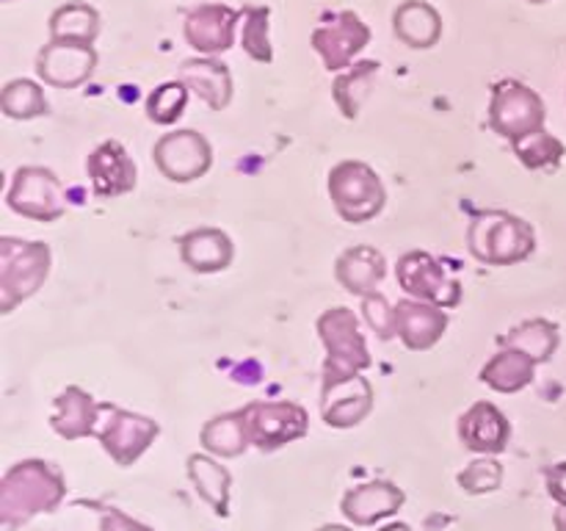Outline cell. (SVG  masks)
I'll return each instance as SVG.
<instances>
[{
	"mask_svg": "<svg viewBox=\"0 0 566 531\" xmlns=\"http://www.w3.org/2000/svg\"><path fill=\"white\" fill-rule=\"evenodd\" d=\"M512 147H514V155L520 158V164H523L525 169H534V171L556 169L566 155L562 138H556L547 131L531 133V136L514 142Z\"/></svg>",
	"mask_w": 566,
	"mask_h": 531,
	"instance_id": "cell-32",
	"label": "cell"
},
{
	"mask_svg": "<svg viewBox=\"0 0 566 531\" xmlns=\"http://www.w3.org/2000/svg\"><path fill=\"white\" fill-rule=\"evenodd\" d=\"M379 531H412V529H409L407 523H390V525H385V529H379Z\"/></svg>",
	"mask_w": 566,
	"mask_h": 531,
	"instance_id": "cell-40",
	"label": "cell"
},
{
	"mask_svg": "<svg viewBox=\"0 0 566 531\" xmlns=\"http://www.w3.org/2000/svg\"><path fill=\"white\" fill-rule=\"evenodd\" d=\"M6 202L14 214L33 221H55L66 210V194L59 177L44 166H20L11 177Z\"/></svg>",
	"mask_w": 566,
	"mask_h": 531,
	"instance_id": "cell-8",
	"label": "cell"
},
{
	"mask_svg": "<svg viewBox=\"0 0 566 531\" xmlns=\"http://www.w3.org/2000/svg\"><path fill=\"white\" fill-rule=\"evenodd\" d=\"M97 418L99 404L94 402L92 393L72 385L55 396L50 426H53L55 435H61L64 440H81V437H88L97 431Z\"/></svg>",
	"mask_w": 566,
	"mask_h": 531,
	"instance_id": "cell-21",
	"label": "cell"
},
{
	"mask_svg": "<svg viewBox=\"0 0 566 531\" xmlns=\"http://www.w3.org/2000/svg\"><path fill=\"white\" fill-rule=\"evenodd\" d=\"M318 531H352V529H348V525H335V523H329V525H321Z\"/></svg>",
	"mask_w": 566,
	"mask_h": 531,
	"instance_id": "cell-41",
	"label": "cell"
},
{
	"mask_svg": "<svg viewBox=\"0 0 566 531\" xmlns=\"http://www.w3.org/2000/svg\"><path fill=\"white\" fill-rule=\"evenodd\" d=\"M180 258L197 274H216L224 271L235 258L232 238L216 227H199L180 238Z\"/></svg>",
	"mask_w": 566,
	"mask_h": 531,
	"instance_id": "cell-20",
	"label": "cell"
},
{
	"mask_svg": "<svg viewBox=\"0 0 566 531\" xmlns=\"http://www.w3.org/2000/svg\"><path fill=\"white\" fill-rule=\"evenodd\" d=\"M243 17V33H241V44L254 61L260 64H269L274 59V50H271V39H269V17L271 11L265 6H249V9L241 11Z\"/></svg>",
	"mask_w": 566,
	"mask_h": 531,
	"instance_id": "cell-34",
	"label": "cell"
},
{
	"mask_svg": "<svg viewBox=\"0 0 566 531\" xmlns=\"http://www.w3.org/2000/svg\"><path fill=\"white\" fill-rule=\"evenodd\" d=\"M180 81L213 111H221L232 100V75L221 61L191 59L182 64Z\"/></svg>",
	"mask_w": 566,
	"mask_h": 531,
	"instance_id": "cell-23",
	"label": "cell"
},
{
	"mask_svg": "<svg viewBox=\"0 0 566 531\" xmlns=\"http://www.w3.org/2000/svg\"><path fill=\"white\" fill-rule=\"evenodd\" d=\"M99 531H153L149 525L138 523V520H133L130 514H125L122 509H103V514H99Z\"/></svg>",
	"mask_w": 566,
	"mask_h": 531,
	"instance_id": "cell-37",
	"label": "cell"
},
{
	"mask_svg": "<svg viewBox=\"0 0 566 531\" xmlns=\"http://www.w3.org/2000/svg\"><path fill=\"white\" fill-rule=\"evenodd\" d=\"M387 274V260L385 254L379 252L376 247H352L337 258L335 263V277L348 293L354 296H370L376 293V285L385 280Z\"/></svg>",
	"mask_w": 566,
	"mask_h": 531,
	"instance_id": "cell-22",
	"label": "cell"
},
{
	"mask_svg": "<svg viewBox=\"0 0 566 531\" xmlns=\"http://www.w3.org/2000/svg\"><path fill=\"white\" fill-rule=\"evenodd\" d=\"M66 496V481L44 459H22L0 479V529L14 531L42 512H53Z\"/></svg>",
	"mask_w": 566,
	"mask_h": 531,
	"instance_id": "cell-1",
	"label": "cell"
},
{
	"mask_svg": "<svg viewBox=\"0 0 566 531\" xmlns=\"http://www.w3.org/2000/svg\"><path fill=\"white\" fill-rule=\"evenodd\" d=\"M370 42V28L365 25L363 17L354 11H337V14L326 17L324 25L313 31V48L324 59L326 70H348L354 66V55L363 53Z\"/></svg>",
	"mask_w": 566,
	"mask_h": 531,
	"instance_id": "cell-12",
	"label": "cell"
},
{
	"mask_svg": "<svg viewBox=\"0 0 566 531\" xmlns=\"http://www.w3.org/2000/svg\"><path fill=\"white\" fill-rule=\"evenodd\" d=\"M503 481V465L492 457H481L470 462L468 468L459 473V487L470 496H484V492H495Z\"/></svg>",
	"mask_w": 566,
	"mask_h": 531,
	"instance_id": "cell-35",
	"label": "cell"
},
{
	"mask_svg": "<svg viewBox=\"0 0 566 531\" xmlns=\"http://www.w3.org/2000/svg\"><path fill=\"white\" fill-rule=\"evenodd\" d=\"M329 197L337 216L348 225L376 219L387 202L385 183L363 160H343L329 171Z\"/></svg>",
	"mask_w": 566,
	"mask_h": 531,
	"instance_id": "cell-4",
	"label": "cell"
},
{
	"mask_svg": "<svg viewBox=\"0 0 566 531\" xmlns=\"http://www.w3.org/2000/svg\"><path fill=\"white\" fill-rule=\"evenodd\" d=\"M534 374L536 363L528 354H523L520 348L503 346L501 352L481 368L479 379L497 393H520L523 387H528L531 382H534Z\"/></svg>",
	"mask_w": 566,
	"mask_h": 531,
	"instance_id": "cell-26",
	"label": "cell"
},
{
	"mask_svg": "<svg viewBox=\"0 0 566 531\" xmlns=\"http://www.w3.org/2000/svg\"><path fill=\"white\" fill-rule=\"evenodd\" d=\"M398 285L409 293V299L437 304L448 310L462 302V285L457 277L429 252H407L396 266Z\"/></svg>",
	"mask_w": 566,
	"mask_h": 531,
	"instance_id": "cell-9",
	"label": "cell"
},
{
	"mask_svg": "<svg viewBox=\"0 0 566 531\" xmlns=\"http://www.w3.org/2000/svg\"><path fill=\"white\" fill-rule=\"evenodd\" d=\"M407 496L392 481H368L343 496L340 512L354 525H374L379 520L392 518L403 507Z\"/></svg>",
	"mask_w": 566,
	"mask_h": 531,
	"instance_id": "cell-19",
	"label": "cell"
},
{
	"mask_svg": "<svg viewBox=\"0 0 566 531\" xmlns=\"http://www.w3.org/2000/svg\"><path fill=\"white\" fill-rule=\"evenodd\" d=\"M50 247L42 241L0 238V313H11L42 288L50 274Z\"/></svg>",
	"mask_w": 566,
	"mask_h": 531,
	"instance_id": "cell-3",
	"label": "cell"
},
{
	"mask_svg": "<svg viewBox=\"0 0 566 531\" xmlns=\"http://www.w3.org/2000/svg\"><path fill=\"white\" fill-rule=\"evenodd\" d=\"M99 33V14L86 3H66L50 14V42L94 44Z\"/></svg>",
	"mask_w": 566,
	"mask_h": 531,
	"instance_id": "cell-28",
	"label": "cell"
},
{
	"mask_svg": "<svg viewBox=\"0 0 566 531\" xmlns=\"http://www.w3.org/2000/svg\"><path fill=\"white\" fill-rule=\"evenodd\" d=\"M468 247L481 263L514 266L534 254L536 236L534 227L520 216L490 210V214H479L470 221Z\"/></svg>",
	"mask_w": 566,
	"mask_h": 531,
	"instance_id": "cell-2",
	"label": "cell"
},
{
	"mask_svg": "<svg viewBox=\"0 0 566 531\" xmlns=\"http://www.w3.org/2000/svg\"><path fill=\"white\" fill-rule=\"evenodd\" d=\"M188 92H191V88L182 81L160 83V86L147 97L149 122H155V125H175L182 116V111H186Z\"/></svg>",
	"mask_w": 566,
	"mask_h": 531,
	"instance_id": "cell-33",
	"label": "cell"
},
{
	"mask_svg": "<svg viewBox=\"0 0 566 531\" xmlns=\"http://www.w3.org/2000/svg\"><path fill=\"white\" fill-rule=\"evenodd\" d=\"M0 108L9 119H36V116L48 114V97L39 83L17 77V81L6 83L3 94H0Z\"/></svg>",
	"mask_w": 566,
	"mask_h": 531,
	"instance_id": "cell-31",
	"label": "cell"
},
{
	"mask_svg": "<svg viewBox=\"0 0 566 531\" xmlns=\"http://www.w3.org/2000/svg\"><path fill=\"white\" fill-rule=\"evenodd\" d=\"M376 75H379V64L376 61H359V64H354L352 70H346L337 77L335 86H332V94H335L337 108L343 111L346 119H357L365 97L374 88Z\"/></svg>",
	"mask_w": 566,
	"mask_h": 531,
	"instance_id": "cell-30",
	"label": "cell"
},
{
	"mask_svg": "<svg viewBox=\"0 0 566 531\" xmlns=\"http://www.w3.org/2000/svg\"><path fill=\"white\" fill-rule=\"evenodd\" d=\"M374 409V387L359 371L326 360L321 415L335 429H352L363 424Z\"/></svg>",
	"mask_w": 566,
	"mask_h": 531,
	"instance_id": "cell-6",
	"label": "cell"
},
{
	"mask_svg": "<svg viewBox=\"0 0 566 531\" xmlns=\"http://www.w3.org/2000/svg\"><path fill=\"white\" fill-rule=\"evenodd\" d=\"M448 330V313L420 299H403L396 304V332L409 352H429Z\"/></svg>",
	"mask_w": 566,
	"mask_h": 531,
	"instance_id": "cell-17",
	"label": "cell"
},
{
	"mask_svg": "<svg viewBox=\"0 0 566 531\" xmlns=\"http://www.w3.org/2000/svg\"><path fill=\"white\" fill-rule=\"evenodd\" d=\"M202 446L205 451L213 454V457H221V459L241 457V454L252 446V440H249L247 418H243V409L210 418L208 424L202 426Z\"/></svg>",
	"mask_w": 566,
	"mask_h": 531,
	"instance_id": "cell-27",
	"label": "cell"
},
{
	"mask_svg": "<svg viewBox=\"0 0 566 531\" xmlns=\"http://www.w3.org/2000/svg\"><path fill=\"white\" fill-rule=\"evenodd\" d=\"M241 14L230 6L202 3L186 17V39L193 50L205 55L224 53L235 44V28Z\"/></svg>",
	"mask_w": 566,
	"mask_h": 531,
	"instance_id": "cell-15",
	"label": "cell"
},
{
	"mask_svg": "<svg viewBox=\"0 0 566 531\" xmlns=\"http://www.w3.org/2000/svg\"><path fill=\"white\" fill-rule=\"evenodd\" d=\"M528 3H545V0H528Z\"/></svg>",
	"mask_w": 566,
	"mask_h": 531,
	"instance_id": "cell-42",
	"label": "cell"
},
{
	"mask_svg": "<svg viewBox=\"0 0 566 531\" xmlns=\"http://www.w3.org/2000/svg\"><path fill=\"white\" fill-rule=\"evenodd\" d=\"M545 479H547V492H551L553 501L566 509V462L553 465V468L545 473Z\"/></svg>",
	"mask_w": 566,
	"mask_h": 531,
	"instance_id": "cell-38",
	"label": "cell"
},
{
	"mask_svg": "<svg viewBox=\"0 0 566 531\" xmlns=\"http://www.w3.org/2000/svg\"><path fill=\"white\" fill-rule=\"evenodd\" d=\"M188 479H191L197 496L205 498L219 518L230 514L232 476L224 465H219L208 454H191L188 457Z\"/></svg>",
	"mask_w": 566,
	"mask_h": 531,
	"instance_id": "cell-25",
	"label": "cell"
},
{
	"mask_svg": "<svg viewBox=\"0 0 566 531\" xmlns=\"http://www.w3.org/2000/svg\"><path fill=\"white\" fill-rule=\"evenodd\" d=\"M318 335L326 346L329 363L346 365V368L365 371L374 365L365 335L359 332L357 315L348 308H332L318 319Z\"/></svg>",
	"mask_w": 566,
	"mask_h": 531,
	"instance_id": "cell-13",
	"label": "cell"
},
{
	"mask_svg": "<svg viewBox=\"0 0 566 531\" xmlns=\"http://www.w3.org/2000/svg\"><path fill=\"white\" fill-rule=\"evenodd\" d=\"M509 437H512V424L492 402H475L459 418V440L475 454L490 457V454L506 451Z\"/></svg>",
	"mask_w": 566,
	"mask_h": 531,
	"instance_id": "cell-18",
	"label": "cell"
},
{
	"mask_svg": "<svg viewBox=\"0 0 566 531\" xmlns=\"http://www.w3.org/2000/svg\"><path fill=\"white\" fill-rule=\"evenodd\" d=\"M94 435L103 442L105 454L116 465L127 468L153 446L155 437L160 435V426L147 415L130 413V409L114 407V404H99L97 431Z\"/></svg>",
	"mask_w": 566,
	"mask_h": 531,
	"instance_id": "cell-7",
	"label": "cell"
},
{
	"mask_svg": "<svg viewBox=\"0 0 566 531\" xmlns=\"http://www.w3.org/2000/svg\"><path fill=\"white\" fill-rule=\"evenodd\" d=\"M94 66H97V53H94L92 44L50 42L39 50L36 75L48 86L75 88L92 77Z\"/></svg>",
	"mask_w": 566,
	"mask_h": 531,
	"instance_id": "cell-14",
	"label": "cell"
},
{
	"mask_svg": "<svg viewBox=\"0 0 566 531\" xmlns=\"http://www.w3.org/2000/svg\"><path fill=\"white\" fill-rule=\"evenodd\" d=\"M547 111L539 94L523 81L503 77L492 86L490 127L506 142H520L536 131H545Z\"/></svg>",
	"mask_w": 566,
	"mask_h": 531,
	"instance_id": "cell-5",
	"label": "cell"
},
{
	"mask_svg": "<svg viewBox=\"0 0 566 531\" xmlns=\"http://www.w3.org/2000/svg\"><path fill=\"white\" fill-rule=\"evenodd\" d=\"M553 525H556V531H566V509H556V514H553Z\"/></svg>",
	"mask_w": 566,
	"mask_h": 531,
	"instance_id": "cell-39",
	"label": "cell"
},
{
	"mask_svg": "<svg viewBox=\"0 0 566 531\" xmlns=\"http://www.w3.org/2000/svg\"><path fill=\"white\" fill-rule=\"evenodd\" d=\"M392 31L409 48H434L442 37V20L434 6L423 0H407L392 14Z\"/></svg>",
	"mask_w": 566,
	"mask_h": 531,
	"instance_id": "cell-24",
	"label": "cell"
},
{
	"mask_svg": "<svg viewBox=\"0 0 566 531\" xmlns=\"http://www.w3.org/2000/svg\"><path fill=\"white\" fill-rule=\"evenodd\" d=\"M363 313H365V321L370 324V330H376V335L381 337V341H390V337H396V308H390V302H387L381 293H370V296L363 299Z\"/></svg>",
	"mask_w": 566,
	"mask_h": 531,
	"instance_id": "cell-36",
	"label": "cell"
},
{
	"mask_svg": "<svg viewBox=\"0 0 566 531\" xmlns=\"http://www.w3.org/2000/svg\"><path fill=\"white\" fill-rule=\"evenodd\" d=\"M155 166L171 183H191L202 177L213 164V149L208 138L197 131H175L158 138L153 147Z\"/></svg>",
	"mask_w": 566,
	"mask_h": 531,
	"instance_id": "cell-11",
	"label": "cell"
},
{
	"mask_svg": "<svg viewBox=\"0 0 566 531\" xmlns=\"http://www.w3.org/2000/svg\"><path fill=\"white\" fill-rule=\"evenodd\" d=\"M249 440L260 451H276L307 435V409L296 402H252L243 407Z\"/></svg>",
	"mask_w": 566,
	"mask_h": 531,
	"instance_id": "cell-10",
	"label": "cell"
},
{
	"mask_svg": "<svg viewBox=\"0 0 566 531\" xmlns=\"http://www.w3.org/2000/svg\"><path fill=\"white\" fill-rule=\"evenodd\" d=\"M501 343L509 348H520L536 365L547 363L553 357V352L558 348V326L547 319L525 321V324L514 326L509 335H503Z\"/></svg>",
	"mask_w": 566,
	"mask_h": 531,
	"instance_id": "cell-29",
	"label": "cell"
},
{
	"mask_svg": "<svg viewBox=\"0 0 566 531\" xmlns=\"http://www.w3.org/2000/svg\"><path fill=\"white\" fill-rule=\"evenodd\" d=\"M94 197L116 199L136 188V164L119 142H103L86 160Z\"/></svg>",
	"mask_w": 566,
	"mask_h": 531,
	"instance_id": "cell-16",
	"label": "cell"
}]
</instances>
